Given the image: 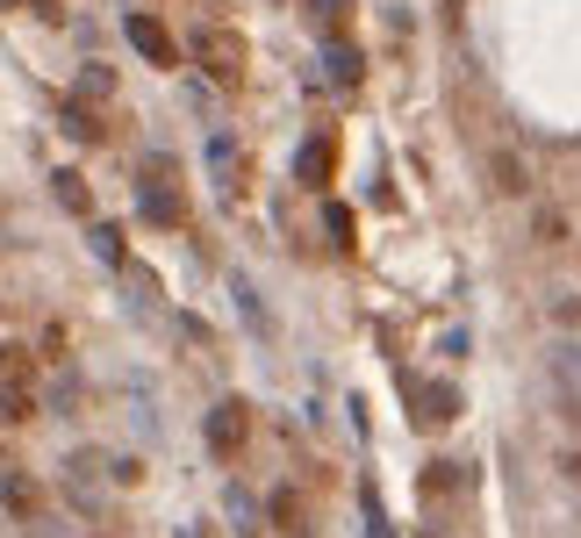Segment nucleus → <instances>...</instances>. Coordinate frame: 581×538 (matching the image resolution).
I'll use <instances>...</instances> for the list:
<instances>
[{"label":"nucleus","instance_id":"39448f33","mask_svg":"<svg viewBox=\"0 0 581 538\" xmlns=\"http://www.w3.org/2000/svg\"><path fill=\"white\" fill-rule=\"evenodd\" d=\"M424 430H438V424H452L460 417V388H446V380H431V388H417V409H409Z\"/></svg>","mask_w":581,"mask_h":538},{"label":"nucleus","instance_id":"0eeeda50","mask_svg":"<svg viewBox=\"0 0 581 538\" xmlns=\"http://www.w3.org/2000/svg\"><path fill=\"white\" fill-rule=\"evenodd\" d=\"M330 165H338V144H330V136H309V144H302V159H295L302 187H330Z\"/></svg>","mask_w":581,"mask_h":538},{"label":"nucleus","instance_id":"20e7f679","mask_svg":"<svg viewBox=\"0 0 581 538\" xmlns=\"http://www.w3.org/2000/svg\"><path fill=\"white\" fill-rule=\"evenodd\" d=\"M136 215H144V223H159V230H180V223H187V209H180V194L165 187V180H136Z\"/></svg>","mask_w":581,"mask_h":538},{"label":"nucleus","instance_id":"9b49d317","mask_svg":"<svg viewBox=\"0 0 581 538\" xmlns=\"http://www.w3.org/2000/svg\"><path fill=\"white\" fill-rule=\"evenodd\" d=\"M208 173L237 194V173H244V165H237V144H231V136H208Z\"/></svg>","mask_w":581,"mask_h":538},{"label":"nucleus","instance_id":"423d86ee","mask_svg":"<svg viewBox=\"0 0 581 538\" xmlns=\"http://www.w3.org/2000/svg\"><path fill=\"white\" fill-rule=\"evenodd\" d=\"M0 510H8V517H29V525H37V510H43V488L29 481V474H0Z\"/></svg>","mask_w":581,"mask_h":538},{"label":"nucleus","instance_id":"f03ea898","mask_svg":"<svg viewBox=\"0 0 581 538\" xmlns=\"http://www.w3.org/2000/svg\"><path fill=\"white\" fill-rule=\"evenodd\" d=\"M202 438H208V453H216V459H237L244 438H252V409H244V403H216V409H208V424H202Z\"/></svg>","mask_w":581,"mask_h":538},{"label":"nucleus","instance_id":"9d476101","mask_svg":"<svg viewBox=\"0 0 581 538\" xmlns=\"http://www.w3.org/2000/svg\"><path fill=\"white\" fill-rule=\"evenodd\" d=\"M51 194H58V202H65L72 215H86V209H94V187H86V180L72 173V165H65V173H51Z\"/></svg>","mask_w":581,"mask_h":538},{"label":"nucleus","instance_id":"2eb2a0df","mask_svg":"<svg viewBox=\"0 0 581 538\" xmlns=\"http://www.w3.org/2000/svg\"><path fill=\"white\" fill-rule=\"evenodd\" d=\"M452 488H460L452 459H431V467H424V496H452Z\"/></svg>","mask_w":581,"mask_h":538},{"label":"nucleus","instance_id":"ddd939ff","mask_svg":"<svg viewBox=\"0 0 581 538\" xmlns=\"http://www.w3.org/2000/svg\"><path fill=\"white\" fill-rule=\"evenodd\" d=\"M37 417V395L29 388H0V424H29Z\"/></svg>","mask_w":581,"mask_h":538},{"label":"nucleus","instance_id":"7ed1b4c3","mask_svg":"<svg viewBox=\"0 0 581 538\" xmlns=\"http://www.w3.org/2000/svg\"><path fill=\"white\" fill-rule=\"evenodd\" d=\"M122 29H130V43H136V51H144L159 72H173V65H180V43H173V29H165L159 14H130Z\"/></svg>","mask_w":581,"mask_h":538},{"label":"nucleus","instance_id":"f257e3e1","mask_svg":"<svg viewBox=\"0 0 581 538\" xmlns=\"http://www.w3.org/2000/svg\"><path fill=\"white\" fill-rule=\"evenodd\" d=\"M187 51H194V65H202L216 87H237L244 65H252V43H244L231 22H202V29L187 37Z\"/></svg>","mask_w":581,"mask_h":538},{"label":"nucleus","instance_id":"4468645a","mask_svg":"<svg viewBox=\"0 0 581 538\" xmlns=\"http://www.w3.org/2000/svg\"><path fill=\"white\" fill-rule=\"evenodd\" d=\"M86 237H94V252L109 258V266H130V252H122V230H115V223H94Z\"/></svg>","mask_w":581,"mask_h":538},{"label":"nucleus","instance_id":"6e6552de","mask_svg":"<svg viewBox=\"0 0 581 538\" xmlns=\"http://www.w3.org/2000/svg\"><path fill=\"white\" fill-rule=\"evenodd\" d=\"M266 517H273V525H281L287 538H302V531H309V503H302V488H273Z\"/></svg>","mask_w":581,"mask_h":538},{"label":"nucleus","instance_id":"6ab92c4d","mask_svg":"<svg viewBox=\"0 0 581 538\" xmlns=\"http://www.w3.org/2000/svg\"><path fill=\"white\" fill-rule=\"evenodd\" d=\"M324 230H330L338 244H351V215H345V209H324Z\"/></svg>","mask_w":581,"mask_h":538},{"label":"nucleus","instance_id":"a211bd4d","mask_svg":"<svg viewBox=\"0 0 581 538\" xmlns=\"http://www.w3.org/2000/svg\"><path fill=\"white\" fill-rule=\"evenodd\" d=\"M330 65H338V87H359V58H351L345 43H338V51H330Z\"/></svg>","mask_w":581,"mask_h":538},{"label":"nucleus","instance_id":"f8f14e48","mask_svg":"<svg viewBox=\"0 0 581 538\" xmlns=\"http://www.w3.org/2000/svg\"><path fill=\"white\" fill-rule=\"evenodd\" d=\"M488 173H496L502 194H524V187H531V173H524V159H517V151H496V159H488Z\"/></svg>","mask_w":581,"mask_h":538},{"label":"nucleus","instance_id":"f3484780","mask_svg":"<svg viewBox=\"0 0 581 538\" xmlns=\"http://www.w3.org/2000/svg\"><path fill=\"white\" fill-rule=\"evenodd\" d=\"M80 87H86L94 101H109V94H115V72H109V65H86V72H80Z\"/></svg>","mask_w":581,"mask_h":538},{"label":"nucleus","instance_id":"412c9836","mask_svg":"<svg viewBox=\"0 0 581 538\" xmlns=\"http://www.w3.org/2000/svg\"><path fill=\"white\" fill-rule=\"evenodd\" d=\"M0 8H22V0H0Z\"/></svg>","mask_w":581,"mask_h":538},{"label":"nucleus","instance_id":"dca6fc26","mask_svg":"<svg viewBox=\"0 0 581 538\" xmlns=\"http://www.w3.org/2000/svg\"><path fill=\"white\" fill-rule=\"evenodd\" d=\"M531 237H539V244H560V237H568V215H560V209H539V215H531Z\"/></svg>","mask_w":581,"mask_h":538},{"label":"nucleus","instance_id":"aec40b11","mask_svg":"<svg viewBox=\"0 0 581 538\" xmlns=\"http://www.w3.org/2000/svg\"><path fill=\"white\" fill-rule=\"evenodd\" d=\"M22 366V345H0V374H14Z\"/></svg>","mask_w":581,"mask_h":538},{"label":"nucleus","instance_id":"1a4fd4ad","mask_svg":"<svg viewBox=\"0 0 581 538\" xmlns=\"http://www.w3.org/2000/svg\"><path fill=\"white\" fill-rule=\"evenodd\" d=\"M58 130H65L72 144H101V136H109V122H101V115H94L86 101H65V115H58Z\"/></svg>","mask_w":581,"mask_h":538}]
</instances>
